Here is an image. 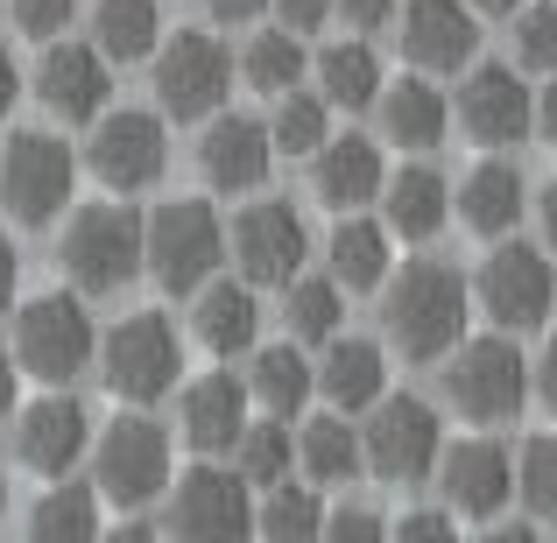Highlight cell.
Wrapping results in <instances>:
<instances>
[{"label":"cell","instance_id":"cell-1","mask_svg":"<svg viewBox=\"0 0 557 543\" xmlns=\"http://www.w3.org/2000/svg\"><path fill=\"white\" fill-rule=\"evenodd\" d=\"M381 332L403 360H445L466 340V275L445 261H403L381 283Z\"/></svg>","mask_w":557,"mask_h":543},{"label":"cell","instance_id":"cell-2","mask_svg":"<svg viewBox=\"0 0 557 543\" xmlns=\"http://www.w3.org/2000/svg\"><path fill=\"white\" fill-rule=\"evenodd\" d=\"M226 261V226L205 198H170L141 219V269L156 275V289L170 297H198Z\"/></svg>","mask_w":557,"mask_h":543},{"label":"cell","instance_id":"cell-3","mask_svg":"<svg viewBox=\"0 0 557 543\" xmlns=\"http://www.w3.org/2000/svg\"><path fill=\"white\" fill-rule=\"evenodd\" d=\"M57 269L78 289H92V297L135 283L141 275V212L127 198L78 205V212L64 219V240H57Z\"/></svg>","mask_w":557,"mask_h":543},{"label":"cell","instance_id":"cell-4","mask_svg":"<svg viewBox=\"0 0 557 543\" xmlns=\"http://www.w3.org/2000/svg\"><path fill=\"white\" fill-rule=\"evenodd\" d=\"M99 360V332L78 289H42L14 311V367H28L36 381L64 388Z\"/></svg>","mask_w":557,"mask_h":543},{"label":"cell","instance_id":"cell-5","mask_svg":"<svg viewBox=\"0 0 557 543\" xmlns=\"http://www.w3.org/2000/svg\"><path fill=\"white\" fill-rule=\"evenodd\" d=\"M71 184H78V156L50 127H14L0 149V205L14 226H50L71 205Z\"/></svg>","mask_w":557,"mask_h":543},{"label":"cell","instance_id":"cell-6","mask_svg":"<svg viewBox=\"0 0 557 543\" xmlns=\"http://www.w3.org/2000/svg\"><path fill=\"white\" fill-rule=\"evenodd\" d=\"M156 107L170 121H212L233 92V50L212 28H177V36L156 42Z\"/></svg>","mask_w":557,"mask_h":543},{"label":"cell","instance_id":"cell-7","mask_svg":"<svg viewBox=\"0 0 557 543\" xmlns=\"http://www.w3.org/2000/svg\"><path fill=\"white\" fill-rule=\"evenodd\" d=\"M530 395V360L516 354L508 332L494 340H459L445 354V403L473 423H508Z\"/></svg>","mask_w":557,"mask_h":543},{"label":"cell","instance_id":"cell-8","mask_svg":"<svg viewBox=\"0 0 557 543\" xmlns=\"http://www.w3.org/2000/svg\"><path fill=\"white\" fill-rule=\"evenodd\" d=\"M99 374L121 403H156V395L177 388L184 374V346H177V325L163 311H135L121 318L113 332H99Z\"/></svg>","mask_w":557,"mask_h":543},{"label":"cell","instance_id":"cell-9","mask_svg":"<svg viewBox=\"0 0 557 543\" xmlns=\"http://www.w3.org/2000/svg\"><path fill=\"white\" fill-rule=\"evenodd\" d=\"M437 452H445V423H437V409L417 403V395H381L368 431H360V459H368V473L388 480V488H417V480L437 473Z\"/></svg>","mask_w":557,"mask_h":543},{"label":"cell","instance_id":"cell-10","mask_svg":"<svg viewBox=\"0 0 557 543\" xmlns=\"http://www.w3.org/2000/svg\"><path fill=\"white\" fill-rule=\"evenodd\" d=\"M92 488L99 502L141 508L170 488V431L156 417H113L92 437Z\"/></svg>","mask_w":557,"mask_h":543},{"label":"cell","instance_id":"cell-11","mask_svg":"<svg viewBox=\"0 0 557 543\" xmlns=\"http://www.w3.org/2000/svg\"><path fill=\"white\" fill-rule=\"evenodd\" d=\"M170 543H247L255 536V502H247V480L233 466H190L170 488Z\"/></svg>","mask_w":557,"mask_h":543},{"label":"cell","instance_id":"cell-12","mask_svg":"<svg viewBox=\"0 0 557 543\" xmlns=\"http://www.w3.org/2000/svg\"><path fill=\"white\" fill-rule=\"evenodd\" d=\"M473 297H480V311H487L502 332H536L557 311V269H550L544 247L508 240V247H494V255L480 261Z\"/></svg>","mask_w":557,"mask_h":543},{"label":"cell","instance_id":"cell-13","mask_svg":"<svg viewBox=\"0 0 557 543\" xmlns=\"http://www.w3.org/2000/svg\"><path fill=\"white\" fill-rule=\"evenodd\" d=\"M226 255L247 283H275L283 289L289 275H304V255H311V233H304V212L289 198H255L233 212V233H226Z\"/></svg>","mask_w":557,"mask_h":543},{"label":"cell","instance_id":"cell-14","mask_svg":"<svg viewBox=\"0 0 557 543\" xmlns=\"http://www.w3.org/2000/svg\"><path fill=\"white\" fill-rule=\"evenodd\" d=\"M85 163L107 190H149L156 177L170 170V135H163V113H141V107H121V113H99L92 121V141H85Z\"/></svg>","mask_w":557,"mask_h":543},{"label":"cell","instance_id":"cell-15","mask_svg":"<svg viewBox=\"0 0 557 543\" xmlns=\"http://www.w3.org/2000/svg\"><path fill=\"white\" fill-rule=\"evenodd\" d=\"M459 127L466 141H480V149H508V141L530 135L536 121V92L516 78V64H473L459 85Z\"/></svg>","mask_w":557,"mask_h":543},{"label":"cell","instance_id":"cell-16","mask_svg":"<svg viewBox=\"0 0 557 543\" xmlns=\"http://www.w3.org/2000/svg\"><path fill=\"white\" fill-rule=\"evenodd\" d=\"M92 452V417H85L78 395H36V403L14 417V459L42 480H64L71 466Z\"/></svg>","mask_w":557,"mask_h":543},{"label":"cell","instance_id":"cell-17","mask_svg":"<svg viewBox=\"0 0 557 543\" xmlns=\"http://www.w3.org/2000/svg\"><path fill=\"white\" fill-rule=\"evenodd\" d=\"M437 488H445V508L459 516H502L508 494H516V459H508L494 437H459V445L437 452Z\"/></svg>","mask_w":557,"mask_h":543},{"label":"cell","instance_id":"cell-18","mask_svg":"<svg viewBox=\"0 0 557 543\" xmlns=\"http://www.w3.org/2000/svg\"><path fill=\"white\" fill-rule=\"evenodd\" d=\"M36 99L64 121H99L113 107V64L92 42H50L36 64Z\"/></svg>","mask_w":557,"mask_h":543},{"label":"cell","instance_id":"cell-19","mask_svg":"<svg viewBox=\"0 0 557 543\" xmlns=\"http://www.w3.org/2000/svg\"><path fill=\"white\" fill-rule=\"evenodd\" d=\"M198 170L212 190H261L275 170V141H269V121H255V113H219L212 127H205L198 141Z\"/></svg>","mask_w":557,"mask_h":543},{"label":"cell","instance_id":"cell-20","mask_svg":"<svg viewBox=\"0 0 557 543\" xmlns=\"http://www.w3.org/2000/svg\"><path fill=\"white\" fill-rule=\"evenodd\" d=\"M403 57L417 71H459L480 57V14L466 0H409L403 8Z\"/></svg>","mask_w":557,"mask_h":543},{"label":"cell","instance_id":"cell-21","mask_svg":"<svg viewBox=\"0 0 557 543\" xmlns=\"http://www.w3.org/2000/svg\"><path fill=\"white\" fill-rule=\"evenodd\" d=\"M247 381L240 374H226V367H212V374H198L184 388V403H177V431H184V445L190 452H233V437L247 431Z\"/></svg>","mask_w":557,"mask_h":543},{"label":"cell","instance_id":"cell-22","mask_svg":"<svg viewBox=\"0 0 557 543\" xmlns=\"http://www.w3.org/2000/svg\"><path fill=\"white\" fill-rule=\"evenodd\" d=\"M381 184H388V163H381V141H368V135H325V149L311 156V190L332 212L374 205Z\"/></svg>","mask_w":557,"mask_h":543},{"label":"cell","instance_id":"cell-23","mask_svg":"<svg viewBox=\"0 0 557 543\" xmlns=\"http://www.w3.org/2000/svg\"><path fill=\"white\" fill-rule=\"evenodd\" d=\"M190 332H198V346L205 354H219V360H233V354H255V340H261V297H255V283H205L198 289V304H190Z\"/></svg>","mask_w":557,"mask_h":543},{"label":"cell","instance_id":"cell-24","mask_svg":"<svg viewBox=\"0 0 557 543\" xmlns=\"http://www.w3.org/2000/svg\"><path fill=\"white\" fill-rule=\"evenodd\" d=\"M318 395H325L339 417L354 409H374L388 395V354L374 340H325V360H318Z\"/></svg>","mask_w":557,"mask_h":543},{"label":"cell","instance_id":"cell-25","mask_svg":"<svg viewBox=\"0 0 557 543\" xmlns=\"http://www.w3.org/2000/svg\"><path fill=\"white\" fill-rule=\"evenodd\" d=\"M451 219V184L437 177L431 163H409L395 170L388 184H381V226L403 233V240H431V233H445Z\"/></svg>","mask_w":557,"mask_h":543},{"label":"cell","instance_id":"cell-26","mask_svg":"<svg viewBox=\"0 0 557 543\" xmlns=\"http://www.w3.org/2000/svg\"><path fill=\"white\" fill-rule=\"evenodd\" d=\"M381 135L395 141V149H437L445 141V127H451V99L437 92L431 78H395V85H381Z\"/></svg>","mask_w":557,"mask_h":543},{"label":"cell","instance_id":"cell-27","mask_svg":"<svg viewBox=\"0 0 557 543\" xmlns=\"http://www.w3.org/2000/svg\"><path fill=\"white\" fill-rule=\"evenodd\" d=\"M395 233L381 226V219H360V212H339V226H332L325 240V275L339 289H381L388 283V255H395Z\"/></svg>","mask_w":557,"mask_h":543},{"label":"cell","instance_id":"cell-28","mask_svg":"<svg viewBox=\"0 0 557 543\" xmlns=\"http://www.w3.org/2000/svg\"><path fill=\"white\" fill-rule=\"evenodd\" d=\"M311 71H318V99H325V107L360 113V107H374V99H381V57L368 50V36L325 42V50L311 57Z\"/></svg>","mask_w":557,"mask_h":543},{"label":"cell","instance_id":"cell-29","mask_svg":"<svg viewBox=\"0 0 557 543\" xmlns=\"http://www.w3.org/2000/svg\"><path fill=\"white\" fill-rule=\"evenodd\" d=\"M247 395H255L269 417H297L304 403L318 395V360H304V346L297 340H283V346H261L255 354V374H247Z\"/></svg>","mask_w":557,"mask_h":543},{"label":"cell","instance_id":"cell-30","mask_svg":"<svg viewBox=\"0 0 557 543\" xmlns=\"http://www.w3.org/2000/svg\"><path fill=\"white\" fill-rule=\"evenodd\" d=\"M451 205H459V219H466L473 233L502 240V233L522 219V170H516V163H473Z\"/></svg>","mask_w":557,"mask_h":543},{"label":"cell","instance_id":"cell-31","mask_svg":"<svg viewBox=\"0 0 557 543\" xmlns=\"http://www.w3.org/2000/svg\"><path fill=\"white\" fill-rule=\"evenodd\" d=\"M156 42H163L156 0H99L92 8V50L107 64H141V57H156Z\"/></svg>","mask_w":557,"mask_h":543},{"label":"cell","instance_id":"cell-32","mask_svg":"<svg viewBox=\"0 0 557 543\" xmlns=\"http://www.w3.org/2000/svg\"><path fill=\"white\" fill-rule=\"evenodd\" d=\"M297 466H304L311 488H346V480L368 466V459H360V431L339 417V409H332V417H311L297 431Z\"/></svg>","mask_w":557,"mask_h":543},{"label":"cell","instance_id":"cell-33","mask_svg":"<svg viewBox=\"0 0 557 543\" xmlns=\"http://www.w3.org/2000/svg\"><path fill=\"white\" fill-rule=\"evenodd\" d=\"M22 543H99V488L50 480V494L28 508Z\"/></svg>","mask_w":557,"mask_h":543},{"label":"cell","instance_id":"cell-34","mask_svg":"<svg viewBox=\"0 0 557 543\" xmlns=\"http://www.w3.org/2000/svg\"><path fill=\"white\" fill-rule=\"evenodd\" d=\"M255 530L269 543H318V530H325V502H318L311 480H275V488H261Z\"/></svg>","mask_w":557,"mask_h":543},{"label":"cell","instance_id":"cell-35","mask_svg":"<svg viewBox=\"0 0 557 543\" xmlns=\"http://www.w3.org/2000/svg\"><path fill=\"white\" fill-rule=\"evenodd\" d=\"M283 318H289V340H339L346 325V289L332 283V275H289L283 283Z\"/></svg>","mask_w":557,"mask_h":543},{"label":"cell","instance_id":"cell-36","mask_svg":"<svg viewBox=\"0 0 557 543\" xmlns=\"http://www.w3.org/2000/svg\"><path fill=\"white\" fill-rule=\"evenodd\" d=\"M304 71H311V57H304V36H289L283 22H275V28H261V36L240 50V78L255 85V92H269V99L297 92V85H304Z\"/></svg>","mask_w":557,"mask_h":543},{"label":"cell","instance_id":"cell-37","mask_svg":"<svg viewBox=\"0 0 557 543\" xmlns=\"http://www.w3.org/2000/svg\"><path fill=\"white\" fill-rule=\"evenodd\" d=\"M289 466H297L289 423L283 417H247V431L233 437V473H240L247 488H275V480H289Z\"/></svg>","mask_w":557,"mask_h":543},{"label":"cell","instance_id":"cell-38","mask_svg":"<svg viewBox=\"0 0 557 543\" xmlns=\"http://www.w3.org/2000/svg\"><path fill=\"white\" fill-rule=\"evenodd\" d=\"M325 135H332V107L318 92H283L275 99V113H269V141H275V156H318L325 149Z\"/></svg>","mask_w":557,"mask_h":543},{"label":"cell","instance_id":"cell-39","mask_svg":"<svg viewBox=\"0 0 557 543\" xmlns=\"http://www.w3.org/2000/svg\"><path fill=\"white\" fill-rule=\"evenodd\" d=\"M516 494L530 502V516L557 522V431H536L516 459Z\"/></svg>","mask_w":557,"mask_h":543},{"label":"cell","instance_id":"cell-40","mask_svg":"<svg viewBox=\"0 0 557 543\" xmlns=\"http://www.w3.org/2000/svg\"><path fill=\"white\" fill-rule=\"evenodd\" d=\"M516 64L522 71H557V0H530L516 8Z\"/></svg>","mask_w":557,"mask_h":543},{"label":"cell","instance_id":"cell-41","mask_svg":"<svg viewBox=\"0 0 557 543\" xmlns=\"http://www.w3.org/2000/svg\"><path fill=\"white\" fill-rule=\"evenodd\" d=\"M71 8H78V0H8V22L36 42H57L64 22H71Z\"/></svg>","mask_w":557,"mask_h":543},{"label":"cell","instance_id":"cell-42","mask_svg":"<svg viewBox=\"0 0 557 543\" xmlns=\"http://www.w3.org/2000/svg\"><path fill=\"white\" fill-rule=\"evenodd\" d=\"M318 543H388V522H381L374 508H325Z\"/></svg>","mask_w":557,"mask_h":543},{"label":"cell","instance_id":"cell-43","mask_svg":"<svg viewBox=\"0 0 557 543\" xmlns=\"http://www.w3.org/2000/svg\"><path fill=\"white\" fill-rule=\"evenodd\" d=\"M388 543H459L445 508H409L403 522H388Z\"/></svg>","mask_w":557,"mask_h":543},{"label":"cell","instance_id":"cell-44","mask_svg":"<svg viewBox=\"0 0 557 543\" xmlns=\"http://www.w3.org/2000/svg\"><path fill=\"white\" fill-rule=\"evenodd\" d=\"M275 22L289 28V36H318V28L332 22V0H269Z\"/></svg>","mask_w":557,"mask_h":543},{"label":"cell","instance_id":"cell-45","mask_svg":"<svg viewBox=\"0 0 557 543\" xmlns=\"http://www.w3.org/2000/svg\"><path fill=\"white\" fill-rule=\"evenodd\" d=\"M332 14H339L354 36H374V28L395 22V0H332Z\"/></svg>","mask_w":557,"mask_h":543},{"label":"cell","instance_id":"cell-46","mask_svg":"<svg viewBox=\"0 0 557 543\" xmlns=\"http://www.w3.org/2000/svg\"><path fill=\"white\" fill-rule=\"evenodd\" d=\"M530 388L544 395V409L557 417V340L544 346V354H536V367H530Z\"/></svg>","mask_w":557,"mask_h":543},{"label":"cell","instance_id":"cell-47","mask_svg":"<svg viewBox=\"0 0 557 543\" xmlns=\"http://www.w3.org/2000/svg\"><path fill=\"white\" fill-rule=\"evenodd\" d=\"M530 135H544L550 149H557V71H550L544 92H536V121H530Z\"/></svg>","mask_w":557,"mask_h":543},{"label":"cell","instance_id":"cell-48","mask_svg":"<svg viewBox=\"0 0 557 543\" xmlns=\"http://www.w3.org/2000/svg\"><path fill=\"white\" fill-rule=\"evenodd\" d=\"M212 8V22H255V14H269V0H205Z\"/></svg>","mask_w":557,"mask_h":543},{"label":"cell","instance_id":"cell-49","mask_svg":"<svg viewBox=\"0 0 557 543\" xmlns=\"http://www.w3.org/2000/svg\"><path fill=\"white\" fill-rule=\"evenodd\" d=\"M14 283H22V261H14V240L0 233V311L14 304Z\"/></svg>","mask_w":557,"mask_h":543},{"label":"cell","instance_id":"cell-50","mask_svg":"<svg viewBox=\"0 0 557 543\" xmlns=\"http://www.w3.org/2000/svg\"><path fill=\"white\" fill-rule=\"evenodd\" d=\"M14 99H22V71H14V57L0 50V121L14 113Z\"/></svg>","mask_w":557,"mask_h":543},{"label":"cell","instance_id":"cell-51","mask_svg":"<svg viewBox=\"0 0 557 543\" xmlns=\"http://www.w3.org/2000/svg\"><path fill=\"white\" fill-rule=\"evenodd\" d=\"M536 219H544V240L557 247V177H550L544 190H536Z\"/></svg>","mask_w":557,"mask_h":543},{"label":"cell","instance_id":"cell-52","mask_svg":"<svg viewBox=\"0 0 557 543\" xmlns=\"http://www.w3.org/2000/svg\"><path fill=\"white\" fill-rule=\"evenodd\" d=\"M99 543H163L149 522H121V530H99Z\"/></svg>","mask_w":557,"mask_h":543},{"label":"cell","instance_id":"cell-53","mask_svg":"<svg viewBox=\"0 0 557 543\" xmlns=\"http://www.w3.org/2000/svg\"><path fill=\"white\" fill-rule=\"evenodd\" d=\"M8 409H14V354L0 346V423H8Z\"/></svg>","mask_w":557,"mask_h":543},{"label":"cell","instance_id":"cell-54","mask_svg":"<svg viewBox=\"0 0 557 543\" xmlns=\"http://www.w3.org/2000/svg\"><path fill=\"white\" fill-rule=\"evenodd\" d=\"M473 14H516V8H530V0H466Z\"/></svg>","mask_w":557,"mask_h":543},{"label":"cell","instance_id":"cell-55","mask_svg":"<svg viewBox=\"0 0 557 543\" xmlns=\"http://www.w3.org/2000/svg\"><path fill=\"white\" fill-rule=\"evenodd\" d=\"M487 543H544V536H536V530H522V522H516V530H494Z\"/></svg>","mask_w":557,"mask_h":543},{"label":"cell","instance_id":"cell-56","mask_svg":"<svg viewBox=\"0 0 557 543\" xmlns=\"http://www.w3.org/2000/svg\"><path fill=\"white\" fill-rule=\"evenodd\" d=\"M0 508H8V480H0Z\"/></svg>","mask_w":557,"mask_h":543},{"label":"cell","instance_id":"cell-57","mask_svg":"<svg viewBox=\"0 0 557 543\" xmlns=\"http://www.w3.org/2000/svg\"><path fill=\"white\" fill-rule=\"evenodd\" d=\"M0 22H8V0H0Z\"/></svg>","mask_w":557,"mask_h":543}]
</instances>
